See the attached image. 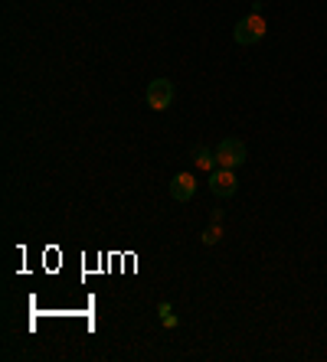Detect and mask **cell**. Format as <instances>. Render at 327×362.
<instances>
[{"instance_id":"7","label":"cell","mask_w":327,"mask_h":362,"mask_svg":"<svg viewBox=\"0 0 327 362\" xmlns=\"http://www.w3.org/2000/svg\"><path fill=\"white\" fill-rule=\"evenodd\" d=\"M200 238H203V245H216L219 238H223V229H219V222L209 225V229H207L203 235H200Z\"/></svg>"},{"instance_id":"5","label":"cell","mask_w":327,"mask_h":362,"mask_svg":"<svg viewBox=\"0 0 327 362\" xmlns=\"http://www.w3.org/2000/svg\"><path fill=\"white\" fill-rule=\"evenodd\" d=\"M170 196H174L177 203H190L196 196V176L193 173H177L174 180H170Z\"/></svg>"},{"instance_id":"8","label":"cell","mask_w":327,"mask_h":362,"mask_svg":"<svg viewBox=\"0 0 327 362\" xmlns=\"http://www.w3.org/2000/svg\"><path fill=\"white\" fill-rule=\"evenodd\" d=\"M161 323L167 327V330H177V323H180V320H177V317H174V310H170V313H164V317H161Z\"/></svg>"},{"instance_id":"2","label":"cell","mask_w":327,"mask_h":362,"mask_svg":"<svg viewBox=\"0 0 327 362\" xmlns=\"http://www.w3.org/2000/svg\"><path fill=\"white\" fill-rule=\"evenodd\" d=\"M246 157H249V150H246V144L239 138H223L216 144V163L226 167V170H239Z\"/></svg>"},{"instance_id":"4","label":"cell","mask_w":327,"mask_h":362,"mask_svg":"<svg viewBox=\"0 0 327 362\" xmlns=\"http://www.w3.org/2000/svg\"><path fill=\"white\" fill-rule=\"evenodd\" d=\"M236 190H239L236 170L216 167V170L209 173V192H213V196H219V199H229V196H236Z\"/></svg>"},{"instance_id":"3","label":"cell","mask_w":327,"mask_h":362,"mask_svg":"<svg viewBox=\"0 0 327 362\" xmlns=\"http://www.w3.org/2000/svg\"><path fill=\"white\" fill-rule=\"evenodd\" d=\"M144 98H147L151 111L170 108L174 105V82H170V79H154L151 85H147V92H144Z\"/></svg>"},{"instance_id":"6","label":"cell","mask_w":327,"mask_h":362,"mask_svg":"<svg viewBox=\"0 0 327 362\" xmlns=\"http://www.w3.org/2000/svg\"><path fill=\"white\" fill-rule=\"evenodd\" d=\"M193 163H196V170L213 173V170L219 167V163H216V150H209V147H196V150H193Z\"/></svg>"},{"instance_id":"1","label":"cell","mask_w":327,"mask_h":362,"mask_svg":"<svg viewBox=\"0 0 327 362\" xmlns=\"http://www.w3.org/2000/svg\"><path fill=\"white\" fill-rule=\"evenodd\" d=\"M265 33H269V23L262 20V13H249L246 20L236 23L232 40H236L239 46H255L259 40H265Z\"/></svg>"}]
</instances>
